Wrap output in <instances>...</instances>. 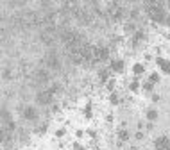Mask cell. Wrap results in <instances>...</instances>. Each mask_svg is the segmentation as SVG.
I'll return each mask as SVG.
<instances>
[{
    "label": "cell",
    "instance_id": "cell-8",
    "mask_svg": "<svg viewBox=\"0 0 170 150\" xmlns=\"http://www.w3.org/2000/svg\"><path fill=\"white\" fill-rule=\"evenodd\" d=\"M47 63H48V66H50V68H57V66H59V63H57V59H56V55H48V59H47Z\"/></svg>",
    "mask_w": 170,
    "mask_h": 150
},
{
    "label": "cell",
    "instance_id": "cell-14",
    "mask_svg": "<svg viewBox=\"0 0 170 150\" xmlns=\"http://www.w3.org/2000/svg\"><path fill=\"white\" fill-rule=\"evenodd\" d=\"M124 30H125V32H134V25H133V23H127V25L124 27Z\"/></svg>",
    "mask_w": 170,
    "mask_h": 150
},
{
    "label": "cell",
    "instance_id": "cell-20",
    "mask_svg": "<svg viewBox=\"0 0 170 150\" xmlns=\"http://www.w3.org/2000/svg\"><path fill=\"white\" fill-rule=\"evenodd\" d=\"M169 39H170V36H169Z\"/></svg>",
    "mask_w": 170,
    "mask_h": 150
},
{
    "label": "cell",
    "instance_id": "cell-19",
    "mask_svg": "<svg viewBox=\"0 0 170 150\" xmlns=\"http://www.w3.org/2000/svg\"><path fill=\"white\" fill-rule=\"evenodd\" d=\"M163 23H165V25H170V16H167V18H165V21H163Z\"/></svg>",
    "mask_w": 170,
    "mask_h": 150
},
{
    "label": "cell",
    "instance_id": "cell-10",
    "mask_svg": "<svg viewBox=\"0 0 170 150\" xmlns=\"http://www.w3.org/2000/svg\"><path fill=\"white\" fill-rule=\"evenodd\" d=\"M111 70V68H109ZM109 70H100V73H99V77H100V81H109Z\"/></svg>",
    "mask_w": 170,
    "mask_h": 150
},
{
    "label": "cell",
    "instance_id": "cell-16",
    "mask_svg": "<svg viewBox=\"0 0 170 150\" xmlns=\"http://www.w3.org/2000/svg\"><path fill=\"white\" fill-rule=\"evenodd\" d=\"M109 100H111V102H113V104H118V97H117V95H115V93H113V95H111V97H109Z\"/></svg>",
    "mask_w": 170,
    "mask_h": 150
},
{
    "label": "cell",
    "instance_id": "cell-7",
    "mask_svg": "<svg viewBox=\"0 0 170 150\" xmlns=\"http://www.w3.org/2000/svg\"><path fill=\"white\" fill-rule=\"evenodd\" d=\"M158 64L161 66V70H163L167 75H170V61H165V59H158Z\"/></svg>",
    "mask_w": 170,
    "mask_h": 150
},
{
    "label": "cell",
    "instance_id": "cell-3",
    "mask_svg": "<svg viewBox=\"0 0 170 150\" xmlns=\"http://www.w3.org/2000/svg\"><path fill=\"white\" fill-rule=\"evenodd\" d=\"M52 98H54V91H52V89H48V91H41V93L38 95V102H39V104H43V106L50 104V102H52Z\"/></svg>",
    "mask_w": 170,
    "mask_h": 150
},
{
    "label": "cell",
    "instance_id": "cell-13",
    "mask_svg": "<svg viewBox=\"0 0 170 150\" xmlns=\"http://www.w3.org/2000/svg\"><path fill=\"white\" fill-rule=\"evenodd\" d=\"M158 81H160V75H158V73H152V75L149 77V82H152V84H156Z\"/></svg>",
    "mask_w": 170,
    "mask_h": 150
},
{
    "label": "cell",
    "instance_id": "cell-18",
    "mask_svg": "<svg viewBox=\"0 0 170 150\" xmlns=\"http://www.w3.org/2000/svg\"><path fill=\"white\" fill-rule=\"evenodd\" d=\"M131 89H133V91H136V89H138V82H136V81L131 84Z\"/></svg>",
    "mask_w": 170,
    "mask_h": 150
},
{
    "label": "cell",
    "instance_id": "cell-4",
    "mask_svg": "<svg viewBox=\"0 0 170 150\" xmlns=\"http://www.w3.org/2000/svg\"><path fill=\"white\" fill-rule=\"evenodd\" d=\"M154 147H156V150H170V138H167V136L158 138Z\"/></svg>",
    "mask_w": 170,
    "mask_h": 150
},
{
    "label": "cell",
    "instance_id": "cell-15",
    "mask_svg": "<svg viewBox=\"0 0 170 150\" xmlns=\"http://www.w3.org/2000/svg\"><path fill=\"white\" fill-rule=\"evenodd\" d=\"M113 88H115V81H113V79H109V81H108V89L111 91Z\"/></svg>",
    "mask_w": 170,
    "mask_h": 150
},
{
    "label": "cell",
    "instance_id": "cell-11",
    "mask_svg": "<svg viewBox=\"0 0 170 150\" xmlns=\"http://www.w3.org/2000/svg\"><path fill=\"white\" fill-rule=\"evenodd\" d=\"M147 118H149L151 122L156 120V118H158V111H156V109H149V111H147Z\"/></svg>",
    "mask_w": 170,
    "mask_h": 150
},
{
    "label": "cell",
    "instance_id": "cell-1",
    "mask_svg": "<svg viewBox=\"0 0 170 150\" xmlns=\"http://www.w3.org/2000/svg\"><path fill=\"white\" fill-rule=\"evenodd\" d=\"M145 7H147V13H149L151 20H154V21H165L167 16H165V11H163V4L161 2H147Z\"/></svg>",
    "mask_w": 170,
    "mask_h": 150
},
{
    "label": "cell",
    "instance_id": "cell-5",
    "mask_svg": "<svg viewBox=\"0 0 170 150\" xmlns=\"http://www.w3.org/2000/svg\"><path fill=\"white\" fill-rule=\"evenodd\" d=\"M23 116H25L27 120H36L38 113H36V109H34V107H25V111H23Z\"/></svg>",
    "mask_w": 170,
    "mask_h": 150
},
{
    "label": "cell",
    "instance_id": "cell-6",
    "mask_svg": "<svg viewBox=\"0 0 170 150\" xmlns=\"http://www.w3.org/2000/svg\"><path fill=\"white\" fill-rule=\"evenodd\" d=\"M111 70L117 72V73L124 72V63H122V61H111Z\"/></svg>",
    "mask_w": 170,
    "mask_h": 150
},
{
    "label": "cell",
    "instance_id": "cell-2",
    "mask_svg": "<svg viewBox=\"0 0 170 150\" xmlns=\"http://www.w3.org/2000/svg\"><path fill=\"white\" fill-rule=\"evenodd\" d=\"M109 55V50L104 48V47H95V52H93V59L95 61H106Z\"/></svg>",
    "mask_w": 170,
    "mask_h": 150
},
{
    "label": "cell",
    "instance_id": "cell-17",
    "mask_svg": "<svg viewBox=\"0 0 170 150\" xmlns=\"http://www.w3.org/2000/svg\"><path fill=\"white\" fill-rule=\"evenodd\" d=\"M143 88H145L147 91H151V89H152V82H145V84H143Z\"/></svg>",
    "mask_w": 170,
    "mask_h": 150
},
{
    "label": "cell",
    "instance_id": "cell-9",
    "mask_svg": "<svg viewBox=\"0 0 170 150\" xmlns=\"http://www.w3.org/2000/svg\"><path fill=\"white\" fill-rule=\"evenodd\" d=\"M118 140H120V141H127V140H129V132H127L125 129H120V131H118Z\"/></svg>",
    "mask_w": 170,
    "mask_h": 150
},
{
    "label": "cell",
    "instance_id": "cell-12",
    "mask_svg": "<svg viewBox=\"0 0 170 150\" xmlns=\"http://www.w3.org/2000/svg\"><path fill=\"white\" fill-rule=\"evenodd\" d=\"M133 70H134V73H136V75H142L145 68H143V64H134V68H133Z\"/></svg>",
    "mask_w": 170,
    "mask_h": 150
}]
</instances>
